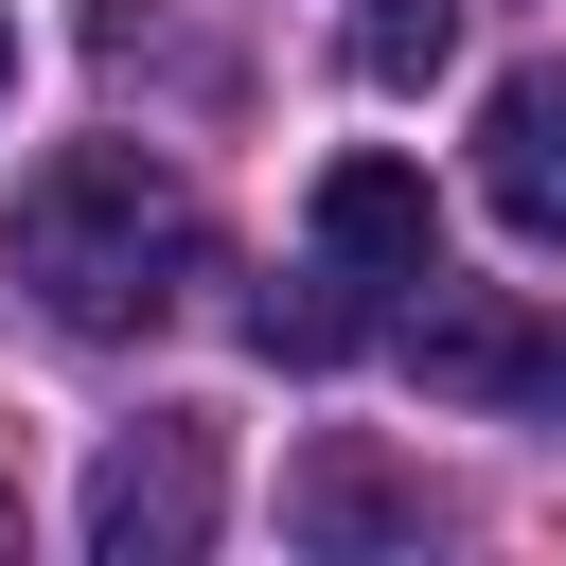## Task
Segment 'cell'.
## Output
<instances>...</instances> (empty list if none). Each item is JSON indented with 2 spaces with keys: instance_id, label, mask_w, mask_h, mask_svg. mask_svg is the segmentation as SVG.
I'll use <instances>...</instances> for the list:
<instances>
[{
  "instance_id": "cell-1",
  "label": "cell",
  "mask_w": 566,
  "mask_h": 566,
  "mask_svg": "<svg viewBox=\"0 0 566 566\" xmlns=\"http://www.w3.org/2000/svg\"><path fill=\"white\" fill-rule=\"evenodd\" d=\"M0 265H18V301H35L53 336H159L177 283L212 265V230H195V177H177V159H142V142H53V159L18 177V212H0Z\"/></svg>"
},
{
  "instance_id": "cell-2",
  "label": "cell",
  "mask_w": 566,
  "mask_h": 566,
  "mask_svg": "<svg viewBox=\"0 0 566 566\" xmlns=\"http://www.w3.org/2000/svg\"><path fill=\"white\" fill-rule=\"evenodd\" d=\"M212 513H230L212 424H124V442L88 460V548H106V566H195Z\"/></svg>"
},
{
  "instance_id": "cell-3",
  "label": "cell",
  "mask_w": 566,
  "mask_h": 566,
  "mask_svg": "<svg viewBox=\"0 0 566 566\" xmlns=\"http://www.w3.org/2000/svg\"><path fill=\"white\" fill-rule=\"evenodd\" d=\"M407 371H424L442 407H566V336H548L531 301H495V283H442V265H424Z\"/></svg>"
},
{
  "instance_id": "cell-4",
  "label": "cell",
  "mask_w": 566,
  "mask_h": 566,
  "mask_svg": "<svg viewBox=\"0 0 566 566\" xmlns=\"http://www.w3.org/2000/svg\"><path fill=\"white\" fill-rule=\"evenodd\" d=\"M301 230H318V265L336 283H424L442 265V195H424V159H318V195H301Z\"/></svg>"
},
{
  "instance_id": "cell-5",
  "label": "cell",
  "mask_w": 566,
  "mask_h": 566,
  "mask_svg": "<svg viewBox=\"0 0 566 566\" xmlns=\"http://www.w3.org/2000/svg\"><path fill=\"white\" fill-rule=\"evenodd\" d=\"M478 195L513 248H566V53H531L495 106H478Z\"/></svg>"
},
{
  "instance_id": "cell-6",
  "label": "cell",
  "mask_w": 566,
  "mask_h": 566,
  "mask_svg": "<svg viewBox=\"0 0 566 566\" xmlns=\"http://www.w3.org/2000/svg\"><path fill=\"white\" fill-rule=\"evenodd\" d=\"M283 531H301V548H407V531H424V478H389L371 442H301Z\"/></svg>"
},
{
  "instance_id": "cell-7",
  "label": "cell",
  "mask_w": 566,
  "mask_h": 566,
  "mask_svg": "<svg viewBox=\"0 0 566 566\" xmlns=\"http://www.w3.org/2000/svg\"><path fill=\"white\" fill-rule=\"evenodd\" d=\"M442 53H460V0H371V18H354V71H371V88H424Z\"/></svg>"
},
{
  "instance_id": "cell-8",
  "label": "cell",
  "mask_w": 566,
  "mask_h": 566,
  "mask_svg": "<svg viewBox=\"0 0 566 566\" xmlns=\"http://www.w3.org/2000/svg\"><path fill=\"white\" fill-rule=\"evenodd\" d=\"M354 336H371V318H354V301H265V354H283V371H336V354H354Z\"/></svg>"
},
{
  "instance_id": "cell-9",
  "label": "cell",
  "mask_w": 566,
  "mask_h": 566,
  "mask_svg": "<svg viewBox=\"0 0 566 566\" xmlns=\"http://www.w3.org/2000/svg\"><path fill=\"white\" fill-rule=\"evenodd\" d=\"M0 548H18V460H0Z\"/></svg>"
},
{
  "instance_id": "cell-10",
  "label": "cell",
  "mask_w": 566,
  "mask_h": 566,
  "mask_svg": "<svg viewBox=\"0 0 566 566\" xmlns=\"http://www.w3.org/2000/svg\"><path fill=\"white\" fill-rule=\"evenodd\" d=\"M0 88H18V18H0Z\"/></svg>"
}]
</instances>
